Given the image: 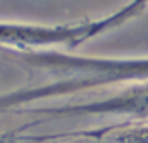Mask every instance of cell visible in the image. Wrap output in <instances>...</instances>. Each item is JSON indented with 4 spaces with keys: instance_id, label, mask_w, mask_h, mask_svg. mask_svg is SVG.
<instances>
[{
    "instance_id": "5",
    "label": "cell",
    "mask_w": 148,
    "mask_h": 143,
    "mask_svg": "<svg viewBox=\"0 0 148 143\" xmlns=\"http://www.w3.org/2000/svg\"><path fill=\"white\" fill-rule=\"evenodd\" d=\"M145 2H146V4H148V0H145Z\"/></svg>"
},
{
    "instance_id": "4",
    "label": "cell",
    "mask_w": 148,
    "mask_h": 143,
    "mask_svg": "<svg viewBox=\"0 0 148 143\" xmlns=\"http://www.w3.org/2000/svg\"><path fill=\"white\" fill-rule=\"evenodd\" d=\"M45 136H30L23 134V131H11V133H0V143H37L42 141Z\"/></svg>"
},
{
    "instance_id": "3",
    "label": "cell",
    "mask_w": 148,
    "mask_h": 143,
    "mask_svg": "<svg viewBox=\"0 0 148 143\" xmlns=\"http://www.w3.org/2000/svg\"><path fill=\"white\" fill-rule=\"evenodd\" d=\"M35 113H45L49 117H64V115H87V113H138L148 115V87L129 89L119 96L80 103V105H66L56 108H38Z\"/></svg>"
},
{
    "instance_id": "1",
    "label": "cell",
    "mask_w": 148,
    "mask_h": 143,
    "mask_svg": "<svg viewBox=\"0 0 148 143\" xmlns=\"http://www.w3.org/2000/svg\"><path fill=\"white\" fill-rule=\"evenodd\" d=\"M45 68L63 77L51 82L47 91L52 98L80 93L86 89L99 87L112 82L146 79L148 59H106V58H86L68 52L52 51L45 56Z\"/></svg>"
},
{
    "instance_id": "2",
    "label": "cell",
    "mask_w": 148,
    "mask_h": 143,
    "mask_svg": "<svg viewBox=\"0 0 148 143\" xmlns=\"http://www.w3.org/2000/svg\"><path fill=\"white\" fill-rule=\"evenodd\" d=\"M125 21L122 9L96 21L70 25H35L0 21V51H54V47L75 49L82 42L112 30Z\"/></svg>"
}]
</instances>
